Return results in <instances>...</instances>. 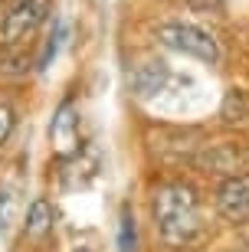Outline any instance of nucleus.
<instances>
[{"label":"nucleus","instance_id":"obj_8","mask_svg":"<svg viewBox=\"0 0 249 252\" xmlns=\"http://www.w3.org/2000/svg\"><path fill=\"white\" fill-rule=\"evenodd\" d=\"M56 226V206L49 196H33L27 203V213H23V233L27 239H43V236L53 233Z\"/></svg>","mask_w":249,"mask_h":252},{"label":"nucleus","instance_id":"obj_13","mask_svg":"<svg viewBox=\"0 0 249 252\" xmlns=\"http://www.w3.org/2000/svg\"><path fill=\"white\" fill-rule=\"evenodd\" d=\"M13 206H17V196H13L10 187H3V190H0V229H7V226H10Z\"/></svg>","mask_w":249,"mask_h":252},{"label":"nucleus","instance_id":"obj_3","mask_svg":"<svg viewBox=\"0 0 249 252\" xmlns=\"http://www.w3.org/2000/svg\"><path fill=\"white\" fill-rule=\"evenodd\" d=\"M177 82H180V75H177V69L171 65L167 56H141L128 72L131 95L138 102H148V105L161 102L167 92H174Z\"/></svg>","mask_w":249,"mask_h":252},{"label":"nucleus","instance_id":"obj_7","mask_svg":"<svg viewBox=\"0 0 249 252\" xmlns=\"http://www.w3.org/2000/svg\"><path fill=\"white\" fill-rule=\"evenodd\" d=\"M79 128H82V112H79L75 98H63L49 118V144L59 158L79 154Z\"/></svg>","mask_w":249,"mask_h":252},{"label":"nucleus","instance_id":"obj_1","mask_svg":"<svg viewBox=\"0 0 249 252\" xmlns=\"http://www.w3.org/2000/svg\"><path fill=\"white\" fill-rule=\"evenodd\" d=\"M148 213L154 226V239L164 252H187L200 246L207 236L203 193L184 174L161 177L148 190Z\"/></svg>","mask_w":249,"mask_h":252},{"label":"nucleus","instance_id":"obj_11","mask_svg":"<svg viewBox=\"0 0 249 252\" xmlns=\"http://www.w3.org/2000/svg\"><path fill=\"white\" fill-rule=\"evenodd\" d=\"M13 128H17V108H13L7 98H0V148L10 141Z\"/></svg>","mask_w":249,"mask_h":252},{"label":"nucleus","instance_id":"obj_6","mask_svg":"<svg viewBox=\"0 0 249 252\" xmlns=\"http://www.w3.org/2000/svg\"><path fill=\"white\" fill-rule=\"evenodd\" d=\"M243 164L246 160H243L240 144H233V141H203L187 167H194L216 180V177H226V174H236V170H246Z\"/></svg>","mask_w":249,"mask_h":252},{"label":"nucleus","instance_id":"obj_9","mask_svg":"<svg viewBox=\"0 0 249 252\" xmlns=\"http://www.w3.org/2000/svg\"><path fill=\"white\" fill-rule=\"evenodd\" d=\"M115 252H141L138 213L131 203H121L118 220H115Z\"/></svg>","mask_w":249,"mask_h":252},{"label":"nucleus","instance_id":"obj_12","mask_svg":"<svg viewBox=\"0 0 249 252\" xmlns=\"http://www.w3.org/2000/svg\"><path fill=\"white\" fill-rule=\"evenodd\" d=\"M63 23H56L53 27V33H49V43L43 46V56H39V69H49V63L56 59V49H59V39H63Z\"/></svg>","mask_w":249,"mask_h":252},{"label":"nucleus","instance_id":"obj_2","mask_svg":"<svg viewBox=\"0 0 249 252\" xmlns=\"http://www.w3.org/2000/svg\"><path fill=\"white\" fill-rule=\"evenodd\" d=\"M151 43L174 56H184V59H194L200 65H216L223 63V46L216 33L210 27H203L197 20H187V17H164V20H154L151 23Z\"/></svg>","mask_w":249,"mask_h":252},{"label":"nucleus","instance_id":"obj_14","mask_svg":"<svg viewBox=\"0 0 249 252\" xmlns=\"http://www.w3.org/2000/svg\"><path fill=\"white\" fill-rule=\"evenodd\" d=\"M72 252H95L92 246H72Z\"/></svg>","mask_w":249,"mask_h":252},{"label":"nucleus","instance_id":"obj_4","mask_svg":"<svg viewBox=\"0 0 249 252\" xmlns=\"http://www.w3.org/2000/svg\"><path fill=\"white\" fill-rule=\"evenodd\" d=\"M53 0H13L0 17V43L3 46H23L33 39L49 20Z\"/></svg>","mask_w":249,"mask_h":252},{"label":"nucleus","instance_id":"obj_10","mask_svg":"<svg viewBox=\"0 0 249 252\" xmlns=\"http://www.w3.org/2000/svg\"><path fill=\"white\" fill-rule=\"evenodd\" d=\"M243 118H249V95H246V89H230L220 102V122L236 125Z\"/></svg>","mask_w":249,"mask_h":252},{"label":"nucleus","instance_id":"obj_5","mask_svg":"<svg viewBox=\"0 0 249 252\" xmlns=\"http://www.w3.org/2000/svg\"><path fill=\"white\" fill-rule=\"evenodd\" d=\"M210 203L220 223L246 226L249 223V170H236V174L216 177L210 190Z\"/></svg>","mask_w":249,"mask_h":252}]
</instances>
